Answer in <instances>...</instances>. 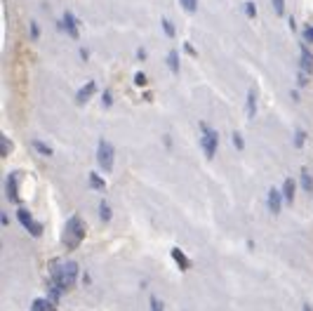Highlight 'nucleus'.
Segmentation results:
<instances>
[{"label":"nucleus","mask_w":313,"mask_h":311,"mask_svg":"<svg viewBox=\"0 0 313 311\" xmlns=\"http://www.w3.org/2000/svg\"><path fill=\"white\" fill-rule=\"evenodd\" d=\"M78 273H80V267H78V262H73V259H55L52 264H50V276H52V288L59 290L61 295L68 292L76 281H78Z\"/></svg>","instance_id":"1"},{"label":"nucleus","mask_w":313,"mask_h":311,"mask_svg":"<svg viewBox=\"0 0 313 311\" xmlns=\"http://www.w3.org/2000/svg\"><path fill=\"white\" fill-rule=\"evenodd\" d=\"M85 233H87V227H85L82 217L80 215L68 217L66 227H64V233H61V241L66 245V250H76V248L85 241Z\"/></svg>","instance_id":"2"},{"label":"nucleus","mask_w":313,"mask_h":311,"mask_svg":"<svg viewBox=\"0 0 313 311\" xmlns=\"http://www.w3.org/2000/svg\"><path fill=\"white\" fill-rule=\"evenodd\" d=\"M198 130H200V149H203V156L207 161H215V156H217V151H219V132L212 125H207L205 121L198 123Z\"/></svg>","instance_id":"3"},{"label":"nucleus","mask_w":313,"mask_h":311,"mask_svg":"<svg viewBox=\"0 0 313 311\" xmlns=\"http://www.w3.org/2000/svg\"><path fill=\"white\" fill-rule=\"evenodd\" d=\"M97 165L101 172H111L113 165H116V149L113 144L106 139H99L97 142Z\"/></svg>","instance_id":"4"},{"label":"nucleus","mask_w":313,"mask_h":311,"mask_svg":"<svg viewBox=\"0 0 313 311\" xmlns=\"http://www.w3.org/2000/svg\"><path fill=\"white\" fill-rule=\"evenodd\" d=\"M17 222H19V224H21V227H24L31 236H36V238H40V236H42V227L36 222V219H33V215L28 212L26 207H17Z\"/></svg>","instance_id":"5"},{"label":"nucleus","mask_w":313,"mask_h":311,"mask_svg":"<svg viewBox=\"0 0 313 311\" xmlns=\"http://www.w3.org/2000/svg\"><path fill=\"white\" fill-rule=\"evenodd\" d=\"M57 26H59V31H64L68 38H73V41L80 38V26H78V19H76V14L73 12H64L61 21H59Z\"/></svg>","instance_id":"6"},{"label":"nucleus","mask_w":313,"mask_h":311,"mask_svg":"<svg viewBox=\"0 0 313 311\" xmlns=\"http://www.w3.org/2000/svg\"><path fill=\"white\" fill-rule=\"evenodd\" d=\"M5 196L12 205H19V172H10L5 179Z\"/></svg>","instance_id":"7"},{"label":"nucleus","mask_w":313,"mask_h":311,"mask_svg":"<svg viewBox=\"0 0 313 311\" xmlns=\"http://www.w3.org/2000/svg\"><path fill=\"white\" fill-rule=\"evenodd\" d=\"M283 203H285L283 191L278 189V187H271V189H269V193H266V205H269V212H271V215H280Z\"/></svg>","instance_id":"8"},{"label":"nucleus","mask_w":313,"mask_h":311,"mask_svg":"<svg viewBox=\"0 0 313 311\" xmlns=\"http://www.w3.org/2000/svg\"><path fill=\"white\" fill-rule=\"evenodd\" d=\"M299 71H304L306 76H313V52L306 42L299 45Z\"/></svg>","instance_id":"9"},{"label":"nucleus","mask_w":313,"mask_h":311,"mask_svg":"<svg viewBox=\"0 0 313 311\" xmlns=\"http://www.w3.org/2000/svg\"><path fill=\"white\" fill-rule=\"evenodd\" d=\"M259 111V90L252 85L250 90H247V97H245V116L252 121L254 116H257Z\"/></svg>","instance_id":"10"},{"label":"nucleus","mask_w":313,"mask_h":311,"mask_svg":"<svg viewBox=\"0 0 313 311\" xmlns=\"http://www.w3.org/2000/svg\"><path fill=\"white\" fill-rule=\"evenodd\" d=\"M95 92H97V83L95 81H87L80 90L76 92V104H78V106H85V104H87V102L95 97Z\"/></svg>","instance_id":"11"},{"label":"nucleus","mask_w":313,"mask_h":311,"mask_svg":"<svg viewBox=\"0 0 313 311\" xmlns=\"http://www.w3.org/2000/svg\"><path fill=\"white\" fill-rule=\"evenodd\" d=\"M297 187H299V182H297V179H292V177H287L285 182H283L280 191H283V198H285L287 205L294 203V193H297Z\"/></svg>","instance_id":"12"},{"label":"nucleus","mask_w":313,"mask_h":311,"mask_svg":"<svg viewBox=\"0 0 313 311\" xmlns=\"http://www.w3.org/2000/svg\"><path fill=\"white\" fill-rule=\"evenodd\" d=\"M299 187H301L304 193H309V196L313 193V175H311V170H309L306 165L299 170Z\"/></svg>","instance_id":"13"},{"label":"nucleus","mask_w":313,"mask_h":311,"mask_svg":"<svg viewBox=\"0 0 313 311\" xmlns=\"http://www.w3.org/2000/svg\"><path fill=\"white\" fill-rule=\"evenodd\" d=\"M165 64H167V68H170V73L172 76H179V52L177 50H170L167 52V57H165Z\"/></svg>","instance_id":"14"},{"label":"nucleus","mask_w":313,"mask_h":311,"mask_svg":"<svg viewBox=\"0 0 313 311\" xmlns=\"http://www.w3.org/2000/svg\"><path fill=\"white\" fill-rule=\"evenodd\" d=\"M170 255H172V259L177 262V267H179L181 271H189V269H191V259L186 257V255L179 250V248H172V252H170Z\"/></svg>","instance_id":"15"},{"label":"nucleus","mask_w":313,"mask_h":311,"mask_svg":"<svg viewBox=\"0 0 313 311\" xmlns=\"http://www.w3.org/2000/svg\"><path fill=\"white\" fill-rule=\"evenodd\" d=\"M87 179H90V187H92L95 191H99V193H104V191H106V182H104V177L99 175V172H90Z\"/></svg>","instance_id":"16"},{"label":"nucleus","mask_w":313,"mask_h":311,"mask_svg":"<svg viewBox=\"0 0 313 311\" xmlns=\"http://www.w3.org/2000/svg\"><path fill=\"white\" fill-rule=\"evenodd\" d=\"M111 217H113V210H111V203L109 201H99V219L104 224H109Z\"/></svg>","instance_id":"17"},{"label":"nucleus","mask_w":313,"mask_h":311,"mask_svg":"<svg viewBox=\"0 0 313 311\" xmlns=\"http://www.w3.org/2000/svg\"><path fill=\"white\" fill-rule=\"evenodd\" d=\"M33 149L38 151L40 156H45V158H50V156H55V149H52L50 144H45L42 139H33Z\"/></svg>","instance_id":"18"},{"label":"nucleus","mask_w":313,"mask_h":311,"mask_svg":"<svg viewBox=\"0 0 313 311\" xmlns=\"http://www.w3.org/2000/svg\"><path fill=\"white\" fill-rule=\"evenodd\" d=\"M160 26H163V31H165V36H167V38H175V36H177V26H175V21H172V19L160 17Z\"/></svg>","instance_id":"19"},{"label":"nucleus","mask_w":313,"mask_h":311,"mask_svg":"<svg viewBox=\"0 0 313 311\" xmlns=\"http://www.w3.org/2000/svg\"><path fill=\"white\" fill-rule=\"evenodd\" d=\"M198 5H200V0H179V7L186 14H196L198 12Z\"/></svg>","instance_id":"20"},{"label":"nucleus","mask_w":313,"mask_h":311,"mask_svg":"<svg viewBox=\"0 0 313 311\" xmlns=\"http://www.w3.org/2000/svg\"><path fill=\"white\" fill-rule=\"evenodd\" d=\"M292 142H294V149H304V144H306V130L297 127V130H294V137H292Z\"/></svg>","instance_id":"21"},{"label":"nucleus","mask_w":313,"mask_h":311,"mask_svg":"<svg viewBox=\"0 0 313 311\" xmlns=\"http://www.w3.org/2000/svg\"><path fill=\"white\" fill-rule=\"evenodd\" d=\"M149 311H165V302L158 295H149Z\"/></svg>","instance_id":"22"},{"label":"nucleus","mask_w":313,"mask_h":311,"mask_svg":"<svg viewBox=\"0 0 313 311\" xmlns=\"http://www.w3.org/2000/svg\"><path fill=\"white\" fill-rule=\"evenodd\" d=\"M243 12H245L247 19H257V5H254L252 0H245V2H243Z\"/></svg>","instance_id":"23"},{"label":"nucleus","mask_w":313,"mask_h":311,"mask_svg":"<svg viewBox=\"0 0 313 311\" xmlns=\"http://www.w3.org/2000/svg\"><path fill=\"white\" fill-rule=\"evenodd\" d=\"M231 139H233V146H235V151H243V149H245V139H243V135H240L238 130L233 132Z\"/></svg>","instance_id":"24"},{"label":"nucleus","mask_w":313,"mask_h":311,"mask_svg":"<svg viewBox=\"0 0 313 311\" xmlns=\"http://www.w3.org/2000/svg\"><path fill=\"white\" fill-rule=\"evenodd\" d=\"M301 38H304V42L306 45H313V26L309 24V26H304V31H301Z\"/></svg>","instance_id":"25"},{"label":"nucleus","mask_w":313,"mask_h":311,"mask_svg":"<svg viewBox=\"0 0 313 311\" xmlns=\"http://www.w3.org/2000/svg\"><path fill=\"white\" fill-rule=\"evenodd\" d=\"M273 12L278 17H285V0H273Z\"/></svg>","instance_id":"26"},{"label":"nucleus","mask_w":313,"mask_h":311,"mask_svg":"<svg viewBox=\"0 0 313 311\" xmlns=\"http://www.w3.org/2000/svg\"><path fill=\"white\" fill-rule=\"evenodd\" d=\"M111 104H113V95H111V90H104V92H101V106L109 108Z\"/></svg>","instance_id":"27"},{"label":"nucleus","mask_w":313,"mask_h":311,"mask_svg":"<svg viewBox=\"0 0 313 311\" xmlns=\"http://www.w3.org/2000/svg\"><path fill=\"white\" fill-rule=\"evenodd\" d=\"M146 81H149V78H146V73H144V71H137V76H135V85H137V87H144V85H146Z\"/></svg>","instance_id":"28"},{"label":"nucleus","mask_w":313,"mask_h":311,"mask_svg":"<svg viewBox=\"0 0 313 311\" xmlns=\"http://www.w3.org/2000/svg\"><path fill=\"white\" fill-rule=\"evenodd\" d=\"M28 31H31V38H33V41H38V38H40V26H38L36 21H31V24H28Z\"/></svg>","instance_id":"29"},{"label":"nucleus","mask_w":313,"mask_h":311,"mask_svg":"<svg viewBox=\"0 0 313 311\" xmlns=\"http://www.w3.org/2000/svg\"><path fill=\"white\" fill-rule=\"evenodd\" d=\"M0 142H2V156H7V153L12 151V142H10V139H7L5 135L0 137Z\"/></svg>","instance_id":"30"},{"label":"nucleus","mask_w":313,"mask_h":311,"mask_svg":"<svg viewBox=\"0 0 313 311\" xmlns=\"http://www.w3.org/2000/svg\"><path fill=\"white\" fill-rule=\"evenodd\" d=\"M184 52L189 54V57H198V50H196L191 42H184Z\"/></svg>","instance_id":"31"},{"label":"nucleus","mask_w":313,"mask_h":311,"mask_svg":"<svg viewBox=\"0 0 313 311\" xmlns=\"http://www.w3.org/2000/svg\"><path fill=\"white\" fill-rule=\"evenodd\" d=\"M297 83H299V87H306V83H309V76H306L304 71H299V73H297Z\"/></svg>","instance_id":"32"},{"label":"nucleus","mask_w":313,"mask_h":311,"mask_svg":"<svg viewBox=\"0 0 313 311\" xmlns=\"http://www.w3.org/2000/svg\"><path fill=\"white\" fill-rule=\"evenodd\" d=\"M163 144H165V149L170 151V149H172V137H170V135H163Z\"/></svg>","instance_id":"33"},{"label":"nucleus","mask_w":313,"mask_h":311,"mask_svg":"<svg viewBox=\"0 0 313 311\" xmlns=\"http://www.w3.org/2000/svg\"><path fill=\"white\" fill-rule=\"evenodd\" d=\"M137 59H139V62H144V59H146V50H144V47H139V50H137Z\"/></svg>","instance_id":"34"},{"label":"nucleus","mask_w":313,"mask_h":311,"mask_svg":"<svg viewBox=\"0 0 313 311\" xmlns=\"http://www.w3.org/2000/svg\"><path fill=\"white\" fill-rule=\"evenodd\" d=\"M0 222H2V227H10V217H7V212L0 215Z\"/></svg>","instance_id":"35"},{"label":"nucleus","mask_w":313,"mask_h":311,"mask_svg":"<svg viewBox=\"0 0 313 311\" xmlns=\"http://www.w3.org/2000/svg\"><path fill=\"white\" fill-rule=\"evenodd\" d=\"M80 59L82 62H87V59H90V52H87L85 47H80Z\"/></svg>","instance_id":"36"},{"label":"nucleus","mask_w":313,"mask_h":311,"mask_svg":"<svg viewBox=\"0 0 313 311\" xmlns=\"http://www.w3.org/2000/svg\"><path fill=\"white\" fill-rule=\"evenodd\" d=\"M82 283L90 285V283H92V276H90V273H85V276H82Z\"/></svg>","instance_id":"37"},{"label":"nucleus","mask_w":313,"mask_h":311,"mask_svg":"<svg viewBox=\"0 0 313 311\" xmlns=\"http://www.w3.org/2000/svg\"><path fill=\"white\" fill-rule=\"evenodd\" d=\"M290 97H292L294 102H299V99H301V97H299V92H297V90H292V95H290Z\"/></svg>","instance_id":"38"},{"label":"nucleus","mask_w":313,"mask_h":311,"mask_svg":"<svg viewBox=\"0 0 313 311\" xmlns=\"http://www.w3.org/2000/svg\"><path fill=\"white\" fill-rule=\"evenodd\" d=\"M301 311H313V307L309 304V302H304V307H301Z\"/></svg>","instance_id":"39"}]
</instances>
